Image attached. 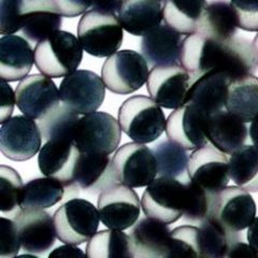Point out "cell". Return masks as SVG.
Returning <instances> with one entry per match:
<instances>
[{"label":"cell","mask_w":258,"mask_h":258,"mask_svg":"<svg viewBox=\"0 0 258 258\" xmlns=\"http://www.w3.org/2000/svg\"><path fill=\"white\" fill-rule=\"evenodd\" d=\"M122 131L135 142H154L166 132L167 119L159 104L150 97L138 95L124 101L118 110Z\"/></svg>","instance_id":"obj_1"},{"label":"cell","mask_w":258,"mask_h":258,"mask_svg":"<svg viewBox=\"0 0 258 258\" xmlns=\"http://www.w3.org/2000/svg\"><path fill=\"white\" fill-rule=\"evenodd\" d=\"M38 70L48 78H64L78 70L83 59V47L69 31L58 30L35 47Z\"/></svg>","instance_id":"obj_2"},{"label":"cell","mask_w":258,"mask_h":258,"mask_svg":"<svg viewBox=\"0 0 258 258\" xmlns=\"http://www.w3.org/2000/svg\"><path fill=\"white\" fill-rule=\"evenodd\" d=\"M123 26L118 16L91 10L83 14L77 28L83 50L95 57H109L123 44Z\"/></svg>","instance_id":"obj_3"},{"label":"cell","mask_w":258,"mask_h":258,"mask_svg":"<svg viewBox=\"0 0 258 258\" xmlns=\"http://www.w3.org/2000/svg\"><path fill=\"white\" fill-rule=\"evenodd\" d=\"M57 239L62 243L80 245L90 241L98 230L99 211L88 200L72 198L62 204L54 215Z\"/></svg>","instance_id":"obj_4"},{"label":"cell","mask_w":258,"mask_h":258,"mask_svg":"<svg viewBox=\"0 0 258 258\" xmlns=\"http://www.w3.org/2000/svg\"><path fill=\"white\" fill-rule=\"evenodd\" d=\"M185 180L170 176H158L153 180L141 199L144 214L166 224H172L183 217L186 203Z\"/></svg>","instance_id":"obj_5"},{"label":"cell","mask_w":258,"mask_h":258,"mask_svg":"<svg viewBox=\"0 0 258 258\" xmlns=\"http://www.w3.org/2000/svg\"><path fill=\"white\" fill-rule=\"evenodd\" d=\"M149 62L133 50L117 51L109 56L101 69V78L108 90L118 95L137 92L148 82Z\"/></svg>","instance_id":"obj_6"},{"label":"cell","mask_w":258,"mask_h":258,"mask_svg":"<svg viewBox=\"0 0 258 258\" xmlns=\"http://www.w3.org/2000/svg\"><path fill=\"white\" fill-rule=\"evenodd\" d=\"M122 127L118 120L106 112H93L80 118L75 143L83 153L111 155L116 152Z\"/></svg>","instance_id":"obj_7"},{"label":"cell","mask_w":258,"mask_h":258,"mask_svg":"<svg viewBox=\"0 0 258 258\" xmlns=\"http://www.w3.org/2000/svg\"><path fill=\"white\" fill-rule=\"evenodd\" d=\"M112 160L118 183L129 187L148 186L158 174L154 152L142 143L131 142L122 145Z\"/></svg>","instance_id":"obj_8"},{"label":"cell","mask_w":258,"mask_h":258,"mask_svg":"<svg viewBox=\"0 0 258 258\" xmlns=\"http://www.w3.org/2000/svg\"><path fill=\"white\" fill-rule=\"evenodd\" d=\"M102 78L90 70H77L64 77L59 86L60 101L79 115L98 110L106 97Z\"/></svg>","instance_id":"obj_9"},{"label":"cell","mask_w":258,"mask_h":258,"mask_svg":"<svg viewBox=\"0 0 258 258\" xmlns=\"http://www.w3.org/2000/svg\"><path fill=\"white\" fill-rule=\"evenodd\" d=\"M141 201L133 187L116 183L102 190L98 197L101 223L110 229L125 230L138 222Z\"/></svg>","instance_id":"obj_10"},{"label":"cell","mask_w":258,"mask_h":258,"mask_svg":"<svg viewBox=\"0 0 258 258\" xmlns=\"http://www.w3.org/2000/svg\"><path fill=\"white\" fill-rule=\"evenodd\" d=\"M42 134L35 119L16 115L2 124L0 150L13 161H26L41 150Z\"/></svg>","instance_id":"obj_11"},{"label":"cell","mask_w":258,"mask_h":258,"mask_svg":"<svg viewBox=\"0 0 258 258\" xmlns=\"http://www.w3.org/2000/svg\"><path fill=\"white\" fill-rule=\"evenodd\" d=\"M187 177L201 188L214 194L223 190L230 181L229 159L211 143L192 152Z\"/></svg>","instance_id":"obj_12"},{"label":"cell","mask_w":258,"mask_h":258,"mask_svg":"<svg viewBox=\"0 0 258 258\" xmlns=\"http://www.w3.org/2000/svg\"><path fill=\"white\" fill-rule=\"evenodd\" d=\"M191 77L181 64L152 67L147 82L148 92L160 107L177 109L187 102Z\"/></svg>","instance_id":"obj_13"},{"label":"cell","mask_w":258,"mask_h":258,"mask_svg":"<svg viewBox=\"0 0 258 258\" xmlns=\"http://www.w3.org/2000/svg\"><path fill=\"white\" fill-rule=\"evenodd\" d=\"M16 106L24 115L39 120L60 104L59 90L51 78L32 75L23 79L15 90Z\"/></svg>","instance_id":"obj_14"},{"label":"cell","mask_w":258,"mask_h":258,"mask_svg":"<svg viewBox=\"0 0 258 258\" xmlns=\"http://www.w3.org/2000/svg\"><path fill=\"white\" fill-rule=\"evenodd\" d=\"M13 220L26 253L42 255L54 246L57 238L54 217L44 209H21Z\"/></svg>","instance_id":"obj_15"},{"label":"cell","mask_w":258,"mask_h":258,"mask_svg":"<svg viewBox=\"0 0 258 258\" xmlns=\"http://www.w3.org/2000/svg\"><path fill=\"white\" fill-rule=\"evenodd\" d=\"M81 159V151L75 141H46L39 152V169L45 176L61 181L76 194L75 177Z\"/></svg>","instance_id":"obj_16"},{"label":"cell","mask_w":258,"mask_h":258,"mask_svg":"<svg viewBox=\"0 0 258 258\" xmlns=\"http://www.w3.org/2000/svg\"><path fill=\"white\" fill-rule=\"evenodd\" d=\"M256 215V204L249 191L239 186H227L217 192L211 216L226 228L240 232L247 228Z\"/></svg>","instance_id":"obj_17"},{"label":"cell","mask_w":258,"mask_h":258,"mask_svg":"<svg viewBox=\"0 0 258 258\" xmlns=\"http://www.w3.org/2000/svg\"><path fill=\"white\" fill-rule=\"evenodd\" d=\"M205 112L186 103L175 109L167 119L166 134L171 140L187 151H195L209 144Z\"/></svg>","instance_id":"obj_18"},{"label":"cell","mask_w":258,"mask_h":258,"mask_svg":"<svg viewBox=\"0 0 258 258\" xmlns=\"http://www.w3.org/2000/svg\"><path fill=\"white\" fill-rule=\"evenodd\" d=\"M223 41H216L200 32L184 37L181 66L191 78H197L209 71H220Z\"/></svg>","instance_id":"obj_19"},{"label":"cell","mask_w":258,"mask_h":258,"mask_svg":"<svg viewBox=\"0 0 258 258\" xmlns=\"http://www.w3.org/2000/svg\"><path fill=\"white\" fill-rule=\"evenodd\" d=\"M183 35L167 24L153 28L141 40V52L150 66L181 64Z\"/></svg>","instance_id":"obj_20"},{"label":"cell","mask_w":258,"mask_h":258,"mask_svg":"<svg viewBox=\"0 0 258 258\" xmlns=\"http://www.w3.org/2000/svg\"><path fill=\"white\" fill-rule=\"evenodd\" d=\"M231 79L222 71H209L191 78L187 102L209 116L225 109Z\"/></svg>","instance_id":"obj_21"},{"label":"cell","mask_w":258,"mask_h":258,"mask_svg":"<svg viewBox=\"0 0 258 258\" xmlns=\"http://www.w3.org/2000/svg\"><path fill=\"white\" fill-rule=\"evenodd\" d=\"M36 60L34 48L21 36L0 38V78L7 82L22 81L28 77Z\"/></svg>","instance_id":"obj_22"},{"label":"cell","mask_w":258,"mask_h":258,"mask_svg":"<svg viewBox=\"0 0 258 258\" xmlns=\"http://www.w3.org/2000/svg\"><path fill=\"white\" fill-rule=\"evenodd\" d=\"M118 183L110 155L81 152V159L75 177L78 189L96 195Z\"/></svg>","instance_id":"obj_23"},{"label":"cell","mask_w":258,"mask_h":258,"mask_svg":"<svg viewBox=\"0 0 258 258\" xmlns=\"http://www.w3.org/2000/svg\"><path fill=\"white\" fill-rule=\"evenodd\" d=\"M207 136L213 147L231 155L245 144L248 128L243 120L223 109L208 116Z\"/></svg>","instance_id":"obj_24"},{"label":"cell","mask_w":258,"mask_h":258,"mask_svg":"<svg viewBox=\"0 0 258 258\" xmlns=\"http://www.w3.org/2000/svg\"><path fill=\"white\" fill-rule=\"evenodd\" d=\"M171 229L168 224L145 216L137 222L131 231L135 257H167Z\"/></svg>","instance_id":"obj_25"},{"label":"cell","mask_w":258,"mask_h":258,"mask_svg":"<svg viewBox=\"0 0 258 258\" xmlns=\"http://www.w3.org/2000/svg\"><path fill=\"white\" fill-rule=\"evenodd\" d=\"M25 15L21 29L28 41L39 43L60 30L62 15L55 9L52 0H24Z\"/></svg>","instance_id":"obj_26"},{"label":"cell","mask_w":258,"mask_h":258,"mask_svg":"<svg viewBox=\"0 0 258 258\" xmlns=\"http://www.w3.org/2000/svg\"><path fill=\"white\" fill-rule=\"evenodd\" d=\"M117 16L127 32L143 37L163 22V3L160 0H125Z\"/></svg>","instance_id":"obj_27"},{"label":"cell","mask_w":258,"mask_h":258,"mask_svg":"<svg viewBox=\"0 0 258 258\" xmlns=\"http://www.w3.org/2000/svg\"><path fill=\"white\" fill-rule=\"evenodd\" d=\"M258 63L252 42L243 37H232L223 41V52L220 71L231 81L247 76H254Z\"/></svg>","instance_id":"obj_28"},{"label":"cell","mask_w":258,"mask_h":258,"mask_svg":"<svg viewBox=\"0 0 258 258\" xmlns=\"http://www.w3.org/2000/svg\"><path fill=\"white\" fill-rule=\"evenodd\" d=\"M239 26L235 10L226 0L209 3L201 18L198 31L216 41H226L237 34Z\"/></svg>","instance_id":"obj_29"},{"label":"cell","mask_w":258,"mask_h":258,"mask_svg":"<svg viewBox=\"0 0 258 258\" xmlns=\"http://www.w3.org/2000/svg\"><path fill=\"white\" fill-rule=\"evenodd\" d=\"M225 109L244 123L258 116V78L247 76L231 81Z\"/></svg>","instance_id":"obj_30"},{"label":"cell","mask_w":258,"mask_h":258,"mask_svg":"<svg viewBox=\"0 0 258 258\" xmlns=\"http://www.w3.org/2000/svg\"><path fill=\"white\" fill-rule=\"evenodd\" d=\"M67 185L54 177H36L24 185L21 196V209H47L64 198Z\"/></svg>","instance_id":"obj_31"},{"label":"cell","mask_w":258,"mask_h":258,"mask_svg":"<svg viewBox=\"0 0 258 258\" xmlns=\"http://www.w3.org/2000/svg\"><path fill=\"white\" fill-rule=\"evenodd\" d=\"M207 6V0H166L164 3L165 24L182 35H191L198 31Z\"/></svg>","instance_id":"obj_32"},{"label":"cell","mask_w":258,"mask_h":258,"mask_svg":"<svg viewBox=\"0 0 258 258\" xmlns=\"http://www.w3.org/2000/svg\"><path fill=\"white\" fill-rule=\"evenodd\" d=\"M201 257H227L233 243L242 240L239 232L231 231L214 217L210 216L199 225Z\"/></svg>","instance_id":"obj_33"},{"label":"cell","mask_w":258,"mask_h":258,"mask_svg":"<svg viewBox=\"0 0 258 258\" xmlns=\"http://www.w3.org/2000/svg\"><path fill=\"white\" fill-rule=\"evenodd\" d=\"M86 257L90 258H133L135 257L131 236L123 230L106 229L97 232L87 242Z\"/></svg>","instance_id":"obj_34"},{"label":"cell","mask_w":258,"mask_h":258,"mask_svg":"<svg viewBox=\"0 0 258 258\" xmlns=\"http://www.w3.org/2000/svg\"><path fill=\"white\" fill-rule=\"evenodd\" d=\"M230 179L239 187L258 192V147L243 145L229 158Z\"/></svg>","instance_id":"obj_35"},{"label":"cell","mask_w":258,"mask_h":258,"mask_svg":"<svg viewBox=\"0 0 258 258\" xmlns=\"http://www.w3.org/2000/svg\"><path fill=\"white\" fill-rule=\"evenodd\" d=\"M80 115L63 104H59L39 119V127L43 139L75 141Z\"/></svg>","instance_id":"obj_36"},{"label":"cell","mask_w":258,"mask_h":258,"mask_svg":"<svg viewBox=\"0 0 258 258\" xmlns=\"http://www.w3.org/2000/svg\"><path fill=\"white\" fill-rule=\"evenodd\" d=\"M159 176H170L175 179H187L189 156L187 150L171 140L157 143L154 149Z\"/></svg>","instance_id":"obj_37"},{"label":"cell","mask_w":258,"mask_h":258,"mask_svg":"<svg viewBox=\"0 0 258 258\" xmlns=\"http://www.w3.org/2000/svg\"><path fill=\"white\" fill-rule=\"evenodd\" d=\"M185 185H186V203H185L183 219L192 224L203 223L212 214L215 195L192 183L188 177L185 180Z\"/></svg>","instance_id":"obj_38"},{"label":"cell","mask_w":258,"mask_h":258,"mask_svg":"<svg viewBox=\"0 0 258 258\" xmlns=\"http://www.w3.org/2000/svg\"><path fill=\"white\" fill-rule=\"evenodd\" d=\"M23 180L12 167L0 166V210L15 215L21 210Z\"/></svg>","instance_id":"obj_39"},{"label":"cell","mask_w":258,"mask_h":258,"mask_svg":"<svg viewBox=\"0 0 258 258\" xmlns=\"http://www.w3.org/2000/svg\"><path fill=\"white\" fill-rule=\"evenodd\" d=\"M167 257H201L199 227L184 225L171 230Z\"/></svg>","instance_id":"obj_40"},{"label":"cell","mask_w":258,"mask_h":258,"mask_svg":"<svg viewBox=\"0 0 258 258\" xmlns=\"http://www.w3.org/2000/svg\"><path fill=\"white\" fill-rule=\"evenodd\" d=\"M24 15V0H0V34L13 35L21 30Z\"/></svg>","instance_id":"obj_41"},{"label":"cell","mask_w":258,"mask_h":258,"mask_svg":"<svg viewBox=\"0 0 258 258\" xmlns=\"http://www.w3.org/2000/svg\"><path fill=\"white\" fill-rule=\"evenodd\" d=\"M22 247V242L18 226L14 220L0 219V256L10 258L18 256Z\"/></svg>","instance_id":"obj_42"},{"label":"cell","mask_w":258,"mask_h":258,"mask_svg":"<svg viewBox=\"0 0 258 258\" xmlns=\"http://www.w3.org/2000/svg\"><path fill=\"white\" fill-rule=\"evenodd\" d=\"M239 28L258 31V0H230Z\"/></svg>","instance_id":"obj_43"},{"label":"cell","mask_w":258,"mask_h":258,"mask_svg":"<svg viewBox=\"0 0 258 258\" xmlns=\"http://www.w3.org/2000/svg\"><path fill=\"white\" fill-rule=\"evenodd\" d=\"M52 3L64 18H77L92 7V0H52Z\"/></svg>","instance_id":"obj_44"},{"label":"cell","mask_w":258,"mask_h":258,"mask_svg":"<svg viewBox=\"0 0 258 258\" xmlns=\"http://www.w3.org/2000/svg\"><path fill=\"white\" fill-rule=\"evenodd\" d=\"M2 117L0 123H5L8 119L11 118L14 104H16L15 92L8 84L7 81L2 79Z\"/></svg>","instance_id":"obj_45"},{"label":"cell","mask_w":258,"mask_h":258,"mask_svg":"<svg viewBox=\"0 0 258 258\" xmlns=\"http://www.w3.org/2000/svg\"><path fill=\"white\" fill-rule=\"evenodd\" d=\"M125 0H92V10L106 12V13H118Z\"/></svg>","instance_id":"obj_46"},{"label":"cell","mask_w":258,"mask_h":258,"mask_svg":"<svg viewBox=\"0 0 258 258\" xmlns=\"http://www.w3.org/2000/svg\"><path fill=\"white\" fill-rule=\"evenodd\" d=\"M257 257L256 252L252 248L249 244L243 243L242 240L237 241L236 243H233L229 249L227 257Z\"/></svg>","instance_id":"obj_47"},{"label":"cell","mask_w":258,"mask_h":258,"mask_svg":"<svg viewBox=\"0 0 258 258\" xmlns=\"http://www.w3.org/2000/svg\"><path fill=\"white\" fill-rule=\"evenodd\" d=\"M78 256H86V253L82 252V249L79 248L78 245L64 243V245L55 248L50 254V257H78Z\"/></svg>","instance_id":"obj_48"},{"label":"cell","mask_w":258,"mask_h":258,"mask_svg":"<svg viewBox=\"0 0 258 258\" xmlns=\"http://www.w3.org/2000/svg\"><path fill=\"white\" fill-rule=\"evenodd\" d=\"M247 241L248 244L256 252L258 256V217H255L251 225L247 227Z\"/></svg>","instance_id":"obj_49"},{"label":"cell","mask_w":258,"mask_h":258,"mask_svg":"<svg viewBox=\"0 0 258 258\" xmlns=\"http://www.w3.org/2000/svg\"><path fill=\"white\" fill-rule=\"evenodd\" d=\"M249 138H251L254 145L258 147V116L254 118L249 125Z\"/></svg>","instance_id":"obj_50"},{"label":"cell","mask_w":258,"mask_h":258,"mask_svg":"<svg viewBox=\"0 0 258 258\" xmlns=\"http://www.w3.org/2000/svg\"><path fill=\"white\" fill-rule=\"evenodd\" d=\"M252 45H253L254 54H255V57H256V60H257V63H258V32H257V35L255 36V38L253 40Z\"/></svg>","instance_id":"obj_51"},{"label":"cell","mask_w":258,"mask_h":258,"mask_svg":"<svg viewBox=\"0 0 258 258\" xmlns=\"http://www.w3.org/2000/svg\"><path fill=\"white\" fill-rule=\"evenodd\" d=\"M160 2H161V3H165V2H166V0H160Z\"/></svg>","instance_id":"obj_52"}]
</instances>
